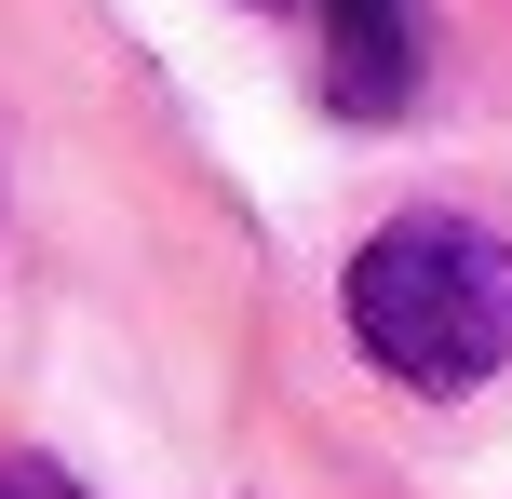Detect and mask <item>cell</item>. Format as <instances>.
Wrapping results in <instances>:
<instances>
[{
  "label": "cell",
  "mask_w": 512,
  "mask_h": 499,
  "mask_svg": "<svg viewBox=\"0 0 512 499\" xmlns=\"http://www.w3.org/2000/svg\"><path fill=\"white\" fill-rule=\"evenodd\" d=\"M351 338L405 392H472L512 365V243L472 216H391L351 257Z\"/></svg>",
  "instance_id": "obj_1"
},
{
  "label": "cell",
  "mask_w": 512,
  "mask_h": 499,
  "mask_svg": "<svg viewBox=\"0 0 512 499\" xmlns=\"http://www.w3.org/2000/svg\"><path fill=\"white\" fill-rule=\"evenodd\" d=\"M324 95L351 108V122H391V108L418 95V27H405V0H324Z\"/></svg>",
  "instance_id": "obj_2"
},
{
  "label": "cell",
  "mask_w": 512,
  "mask_h": 499,
  "mask_svg": "<svg viewBox=\"0 0 512 499\" xmlns=\"http://www.w3.org/2000/svg\"><path fill=\"white\" fill-rule=\"evenodd\" d=\"M0 499H81V486L54 473V459H0Z\"/></svg>",
  "instance_id": "obj_3"
}]
</instances>
